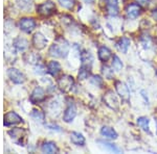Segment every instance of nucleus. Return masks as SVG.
<instances>
[{
	"label": "nucleus",
	"instance_id": "f3484780",
	"mask_svg": "<svg viewBox=\"0 0 157 154\" xmlns=\"http://www.w3.org/2000/svg\"><path fill=\"white\" fill-rule=\"evenodd\" d=\"M101 133H102V135H104L105 138H110V140H115V138H117V133H116V131L113 129V128L109 127V126H104L102 129H101Z\"/></svg>",
	"mask_w": 157,
	"mask_h": 154
},
{
	"label": "nucleus",
	"instance_id": "aec40b11",
	"mask_svg": "<svg viewBox=\"0 0 157 154\" xmlns=\"http://www.w3.org/2000/svg\"><path fill=\"white\" fill-rule=\"evenodd\" d=\"M14 47L16 48L19 51H24L29 48V42L25 39H22V38H18L14 41Z\"/></svg>",
	"mask_w": 157,
	"mask_h": 154
},
{
	"label": "nucleus",
	"instance_id": "a211bd4d",
	"mask_svg": "<svg viewBox=\"0 0 157 154\" xmlns=\"http://www.w3.org/2000/svg\"><path fill=\"white\" fill-rule=\"evenodd\" d=\"M41 151L43 153H57L58 147L54 142H45L41 146Z\"/></svg>",
	"mask_w": 157,
	"mask_h": 154
},
{
	"label": "nucleus",
	"instance_id": "473e14b6",
	"mask_svg": "<svg viewBox=\"0 0 157 154\" xmlns=\"http://www.w3.org/2000/svg\"><path fill=\"white\" fill-rule=\"evenodd\" d=\"M45 72H46V70H45V68L43 66H38V67H36V73H38V74H44Z\"/></svg>",
	"mask_w": 157,
	"mask_h": 154
},
{
	"label": "nucleus",
	"instance_id": "7ed1b4c3",
	"mask_svg": "<svg viewBox=\"0 0 157 154\" xmlns=\"http://www.w3.org/2000/svg\"><path fill=\"white\" fill-rule=\"evenodd\" d=\"M22 122H23L22 118L20 117L18 113H16L15 112H9V113H6V115H4L3 124H4V126H6V127L19 124V123H22Z\"/></svg>",
	"mask_w": 157,
	"mask_h": 154
},
{
	"label": "nucleus",
	"instance_id": "ddd939ff",
	"mask_svg": "<svg viewBox=\"0 0 157 154\" xmlns=\"http://www.w3.org/2000/svg\"><path fill=\"white\" fill-rule=\"evenodd\" d=\"M75 116H77V108H75V104H71V103H70V104L67 106L66 109H65L64 116H63V120H64L66 123H69L75 118Z\"/></svg>",
	"mask_w": 157,
	"mask_h": 154
},
{
	"label": "nucleus",
	"instance_id": "dca6fc26",
	"mask_svg": "<svg viewBox=\"0 0 157 154\" xmlns=\"http://www.w3.org/2000/svg\"><path fill=\"white\" fill-rule=\"evenodd\" d=\"M70 141L72 144L77 146H84L85 145V138L83 136L82 133L77 132V131H73L70 133Z\"/></svg>",
	"mask_w": 157,
	"mask_h": 154
},
{
	"label": "nucleus",
	"instance_id": "423d86ee",
	"mask_svg": "<svg viewBox=\"0 0 157 154\" xmlns=\"http://www.w3.org/2000/svg\"><path fill=\"white\" fill-rule=\"evenodd\" d=\"M7 75H9L10 79L14 83H16V84H21V83H23L25 81V77L23 73H21L16 68H11L7 71Z\"/></svg>",
	"mask_w": 157,
	"mask_h": 154
},
{
	"label": "nucleus",
	"instance_id": "c9c22d12",
	"mask_svg": "<svg viewBox=\"0 0 157 154\" xmlns=\"http://www.w3.org/2000/svg\"><path fill=\"white\" fill-rule=\"evenodd\" d=\"M84 2H86V3H93V2L95 1V0H83Z\"/></svg>",
	"mask_w": 157,
	"mask_h": 154
},
{
	"label": "nucleus",
	"instance_id": "72a5a7b5",
	"mask_svg": "<svg viewBox=\"0 0 157 154\" xmlns=\"http://www.w3.org/2000/svg\"><path fill=\"white\" fill-rule=\"evenodd\" d=\"M136 1H137L139 4H141V5H147L149 0H136Z\"/></svg>",
	"mask_w": 157,
	"mask_h": 154
},
{
	"label": "nucleus",
	"instance_id": "f03ea898",
	"mask_svg": "<svg viewBox=\"0 0 157 154\" xmlns=\"http://www.w3.org/2000/svg\"><path fill=\"white\" fill-rule=\"evenodd\" d=\"M56 11V5L52 1H46L43 2L42 4H40L37 7V12L39 13L41 16L48 17L50 15H52Z\"/></svg>",
	"mask_w": 157,
	"mask_h": 154
},
{
	"label": "nucleus",
	"instance_id": "4be33fe9",
	"mask_svg": "<svg viewBox=\"0 0 157 154\" xmlns=\"http://www.w3.org/2000/svg\"><path fill=\"white\" fill-rule=\"evenodd\" d=\"M90 75V67L89 66H84L82 65L80 69V72H78V79L80 80H84L86 78H88V76Z\"/></svg>",
	"mask_w": 157,
	"mask_h": 154
},
{
	"label": "nucleus",
	"instance_id": "f257e3e1",
	"mask_svg": "<svg viewBox=\"0 0 157 154\" xmlns=\"http://www.w3.org/2000/svg\"><path fill=\"white\" fill-rule=\"evenodd\" d=\"M69 52V44L66 40L59 38L49 48V54L55 57H66Z\"/></svg>",
	"mask_w": 157,
	"mask_h": 154
},
{
	"label": "nucleus",
	"instance_id": "0eeeda50",
	"mask_svg": "<svg viewBox=\"0 0 157 154\" xmlns=\"http://www.w3.org/2000/svg\"><path fill=\"white\" fill-rule=\"evenodd\" d=\"M19 27L22 31L26 32V34H29V32H32L33 30L36 28V22L32 18H23L20 20Z\"/></svg>",
	"mask_w": 157,
	"mask_h": 154
},
{
	"label": "nucleus",
	"instance_id": "9d476101",
	"mask_svg": "<svg viewBox=\"0 0 157 154\" xmlns=\"http://www.w3.org/2000/svg\"><path fill=\"white\" fill-rule=\"evenodd\" d=\"M30 102L34 103V104H38V103L42 102L45 99V92L42 88L37 87L36 89L33 91L32 95H30Z\"/></svg>",
	"mask_w": 157,
	"mask_h": 154
},
{
	"label": "nucleus",
	"instance_id": "f704fd0d",
	"mask_svg": "<svg viewBox=\"0 0 157 154\" xmlns=\"http://www.w3.org/2000/svg\"><path fill=\"white\" fill-rule=\"evenodd\" d=\"M152 18L155 20V21H157V9H154V11L152 12Z\"/></svg>",
	"mask_w": 157,
	"mask_h": 154
},
{
	"label": "nucleus",
	"instance_id": "2f4dec72",
	"mask_svg": "<svg viewBox=\"0 0 157 154\" xmlns=\"http://www.w3.org/2000/svg\"><path fill=\"white\" fill-rule=\"evenodd\" d=\"M90 81L92 84L97 85V87H102L103 85V79L100 76H92Z\"/></svg>",
	"mask_w": 157,
	"mask_h": 154
},
{
	"label": "nucleus",
	"instance_id": "5701e85b",
	"mask_svg": "<svg viewBox=\"0 0 157 154\" xmlns=\"http://www.w3.org/2000/svg\"><path fill=\"white\" fill-rule=\"evenodd\" d=\"M81 60H82V65L91 67V64H92V60H93L92 55H91L89 52L84 51L82 54H81Z\"/></svg>",
	"mask_w": 157,
	"mask_h": 154
},
{
	"label": "nucleus",
	"instance_id": "7c9ffc66",
	"mask_svg": "<svg viewBox=\"0 0 157 154\" xmlns=\"http://www.w3.org/2000/svg\"><path fill=\"white\" fill-rule=\"evenodd\" d=\"M102 69H103L104 76H105L106 78H108V79H111V78H113V70H111V68L107 67V66H104Z\"/></svg>",
	"mask_w": 157,
	"mask_h": 154
},
{
	"label": "nucleus",
	"instance_id": "b1692460",
	"mask_svg": "<svg viewBox=\"0 0 157 154\" xmlns=\"http://www.w3.org/2000/svg\"><path fill=\"white\" fill-rule=\"evenodd\" d=\"M30 117L34 119L36 122H39V123H42L43 121H44V113L41 112V110L39 109H34L33 110V113H30Z\"/></svg>",
	"mask_w": 157,
	"mask_h": 154
},
{
	"label": "nucleus",
	"instance_id": "c756f323",
	"mask_svg": "<svg viewBox=\"0 0 157 154\" xmlns=\"http://www.w3.org/2000/svg\"><path fill=\"white\" fill-rule=\"evenodd\" d=\"M61 5L67 9H71L75 5V1L73 0H59Z\"/></svg>",
	"mask_w": 157,
	"mask_h": 154
},
{
	"label": "nucleus",
	"instance_id": "a878e982",
	"mask_svg": "<svg viewBox=\"0 0 157 154\" xmlns=\"http://www.w3.org/2000/svg\"><path fill=\"white\" fill-rule=\"evenodd\" d=\"M98 143L102 144V146L104 148L108 149L109 151H111V152H121V149L118 147H116L115 145H113V144H110V143H106V142H101V141H98Z\"/></svg>",
	"mask_w": 157,
	"mask_h": 154
},
{
	"label": "nucleus",
	"instance_id": "bb28decb",
	"mask_svg": "<svg viewBox=\"0 0 157 154\" xmlns=\"http://www.w3.org/2000/svg\"><path fill=\"white\" fill-rule=\"evenodd\" d=\"M112 67L113 69L115 70V71H121V69H123V63H121V60L120 59V57L116 56L114 55L113 56V59H112Z\"/></svg>",
	"mask_w": 157,
	"mask_h": 154
},
{
	"label": "nucleus",
	"instance_id": "412c9836",
	"mask_svg": "<svg viewBox=\"0 0 157 154\" xmlns=\"http://www.w3.org/2000/svg\"><path fill=\"white\" fill-rule=\"evenodd\" d=\"M130 40L128 38H121V39L117 43V48L120 51H121L123 53H127L129 47H130Z\"/></svg>",
	"mask_w": 157,
	"mask_h": 154
},
{
	"label": "nucleus",
	"instance_id": "4468645a",
	"mask_svg": "<svg viewBox=\"0 0 157 154\" xmlns=\"http://www.w3.org/2000/svg\"><path fill=\"white\" fill-rule=\"evenodd\" d=\"M106 9L109 15L116 16L118 14V2L117 0H107L106 1Z\"/></svg>",
	"mask_w": 157,
	"mask_h": 154
},
{
	"label": "nucleus",
	"instance_id": "9b49d317",
	"mask_svg": "<svg viewBox=\"0 0 157 154\" xmlns=\"http://www.w3.org/2000/svg\"><path fill=\"white\" fill-rule=\"evenodd\" d=\"M126 14H127L128 18L135 19L141 14V7L139 4H135V3L129 4L127 9H126Z\"/></svg>",
	"mask_w": 157,
	"mask_h": 154
},
{
	"label": "nucleus",
	"instance_id": "39448f33",
	"mask_svg": "<svg viewBox=\"0 0 157 154\" xmlns=\"http://www.w3.org/2000/svg\"><path fill=\"white\" fill-rule=\"evenodd\" d=\"M73 78L69 75H64L58 80V85L63 92H69L73 85Z\"/></svg>",
	"mask_w": 157,
	"mask_h": 154
},
{
	"label": "nucleus",
	"instance_id": "f8f14e48",
	"mask_svg": "<svg viewBox=\"0 0 157 154\" xmlns=\"http://www.w3.org/2000/svg\"><path fill=\"white\" fill-rule=\"evenodd\" d=\"M104 101H105V103L108 106H110L111 108H113V109H117L118 101L116 99L114 94H113V92L109 91V92L106 93V95L104 96Z\"/></svg>",
	"mask_w": 157,
	"mask_h": 154
},
{
	"label": "nucleus",
	"instance_id": "c85d7f7f",
	"mask_svg": "<svg viewBox=\"0 0 157 154\" xmlns=\"http://www.w3.org/2000/svg\"><path fill=\"white\" fill-rule=\"evenodd\" d=\"M17 3L22 9H29L32 5V0H17Z\"/></svg>",
	"mask_w": 157,
	"mask_h": 154
},
{
	"label": "nucleus",
	"instance_id": "1a4fd4ad",
	"mask_svg": "<svg viewBox=\"0 0 157 154\" xmlns=\"http://www.w3.org/2000/svg\"><path fill=\"white\" fill-rule=\"evenodd\" d=\"M33 44L36 49L42 50L46 47L47 45V39L45 38L41 32H37L35 34V36L33 37Z\"/></svg>",
	"mask_w": 157,
	"mask_h": 154
},
{
	"label": "nucleus",
	"instance_id": "cd10ccee",
	"mask_svg": "<svg viewBox=\"0 0 157 154\" xmlns=\"http://www.w3.org/2000/svg\"><path fill=\"white\" fill-rule=\"evenodd\" d=\"M38 59H39V56L37 54H35L34 52H30L27 55H25V60L27 63H29V64H35V63L38 62Z\"/></svg>",
	"mask_w": 157,
	"mask_h": 154
},
{
	"label": "nucleus",
	"instance_id": "2eb2a0df",
	"mask_svg": "<svg viewBox=\"0 0 157 154\" xmlns=\"http://www.w3.org/2000/svg\"><path fill=\"white\" fill-rule=\"evenodd\" d=\"M111 56H112V52H111V50L109 48L103 46L98 49V59H100L101 62H108L111 59Z\"/></svg>",
	"mask_w": 157,
	"mask_h": 154
},
{
	"label": "nucleus",
	"instance_id": "393cba45",
	"mask_svg": "<svg viewBox=\"0 0 157 154\" xmlns=\"http://www.w3.org/2000/svg\"><path fill=\"white\" fill-rule=\"evenodd\" d=\"M149 123L150 120L146 117H140L137 119V124L140 128H143L145 131H149Z\"/></svg>",
	"mask_w": 157,
	"mask_h": 154
},
{
	"label": "nucleus",
	"instance_id": "20e7f679",
	"mask_svg": "<svg viewBox=\"0 0 157 154\" xmlns=\"http://www.w3.org/2000/svg\"><path fill=\"white\" fill-rule=\"evenodd\" d=\"M9 135L17 144H19L20 146H24L23 140L25 138V136H26L24 129H22V128H14V129L9 131Z\"/></svg>",
	"mask_w": 157,
	"mask_h": 154
},
{
	"label": "nucleus",
	"instance_id": "6ab92c4d",
	"mask_svg": "<svg viewBox=\"0 0 157 154\" xmlns=\"http://www.w3.org/2000/svg\"><path fill=\"white\" fill-rule=\"evenodd\" d=\"M47 72L49 74H52V76H57L58 74L61 72V66L58 62L56 60H52L47 66Z\"/></svg>",
	"mask_w": 157,
	"mask_h": 154
},
{
	"label": "nucleus",
	"instance_id": "e433bc0d",
	"mask_svg": "<svg viewBox=\"0 0 157 154\" xmlns=\"http://www.w3.org/2000/svg\"><path fill=\"white\" fill-rule=\"evenodd\" d=\"M156 74H157V71H156Z\"/></svg>",
	"mask_w": 157,
	"mask_h": 154
},
{
	"label": "nucleus",
	"instance_id": "6e6552de",
	"mask_svg": "<svg viewBox=\"0 0 157 154\" xmlns=\"http://www.w3.org/2000/svg\"><path fill=\"white\" fill-rule=\"evenodd\" d=\"M115 90L117 92V94L121 96V98L123 100H129L130 98V91L129 88L121 81H116L115 82Z\"/></svg>",
	"mask_w": 157,
	"mask_h": 154
}]
</instances>
